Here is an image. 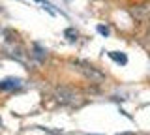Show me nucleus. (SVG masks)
I'll use <instances>...</instances> for the list:
<instances>
[{"mask_svg":"<svg viewBox=\"0 0 150 135\" xmlns=\"http://www.w3.org/2000/svg\"><path fill=\"white\" fill-rule=\"evenodd\" d=\"M73 66H75V69H77V71H81L86 79H90L92 83H100V81H103V79H105V75H103L101 71H98V69L94 68V66H90V64H86V62L75 60Z\"/></svg>","mask_w":150,"mask_h":135,"instance_id":"nucleus-1","label":"nucleus"},{"mask_svg":"<svg viewBox=\"0 0 150 135\" xmlns=\"http://www.w3.org/2000/svg\"><path fill=\"white\" fill-rule=\"evenodd\" d=\"M54 96H56V100H58L60 103H66V105H75V103H79V94L73 90V88H68V86L56 88Z\"/></svg>","mask_w":150,"mask_h":135,"instance_id":"nucleus-2","label":"nucleus"},{"mask_svg":"<svg viewBox=\"0 0 150 135\" xmlns=\"http://www.w3.org/2000/svg\"><path fill=\"white\" fill-rule=\"evenodd\" d=\"M131 13H133V17L137 21H148L150 19V4H141V6H135L133 10H131Z\"/></svg>","mask_w":150,"mask_h":135,"instance_id":"nucleus-3","label":"nucleus"},{"mask_svg":"<svg viewBox=\"0 0 150 135\" xmlns=\"http://www.w3.org/2000/svg\"><path fill=\"white\" fill-rule=\"evenodd\" d=\"M19 86H21L19 79H4V81H0V90H15Z\"/></svg>","mask_w":150,"mask_h":135,"instance_id":"nucleus-4","label":"nucleus"},{"mask_svg":"<svg viewBox=\"0 0 150 135\" xmlns=\"http://www.w3.org/2000/svg\"><path fill=\"white\" fill-rule=\"evenodd\" d=\"M109 57L115 60V62H118V64H122L124 66L126 62H128V58H126V54H122V53H116V51H111L109 53Z\"/></svg>","mask_w":150,"mask_h":135,"instance_id":"nucleus-5","label":"nucleus"},{"mask_svg":"<svg viewBox=\"0 0 150 135\" xmlns=\"http://www.w3.org/2000/svg\"><path fill=\"white\" fill-rule=\"evenodd\" d=\"M64 34H66V36H68V40H71V41H73L75 38H77V32H75L73 28H68V30H66V32H64Z\"/></svg>","mask_w":150,"mask_h":135,"instance_id":"nucleus-6","label":"nucleus"},{"mask_svg":"<svg viewBox=\"0 0 150 135\" xmlns=\"http://www.w3.org/2000/svg\"><path fill=\"white\" fill-rule=\"evenodd\" d=\"M98 32H100V34H103V36H109V28H107V26H98Z\"/></svg>","mask_w":150,"mask_h":135,"instance_id":"nucleus-7","label":"nucleus"},{"mask_svg":"<svg viewBox=\"0 0 150 135\" xmlns=\"http://www.w3.org/2000/svg\"><path fill=\"white\" fill-rule=\"evenodd\" d=\"M2 131H4V122L0 120V133H2Z\"/></svg>","mask_w":150,"mask_h":135,"instance_id":"nucleus-8","label":"nucleus"},{"mask_svg":"<svg viewBox=\"0 0 150 135\" xmlns=\"http://www.w3.org/2000/svg\"><path fill=\"white\" fill-rule=\"evenodd\" d=\"M148 40H150V32H148Z\"/></svg>","mask_w":150,"mask_h":135,"instance_id":"nucleus-9","label":"nucleus"},{"mask_svg":"<svg viewBox=\"0 0 150 135\" xmlns=\"http://www.w3.org/2000/svg\"><path fill=\"white\" fill-rule=\"evenodd\" d=\"M38 2H43V0H38Z\"/></svg>","mask_w":150,"mask_h":135,"instance_id":"nucleus-10","label":"nucleus"}]
</instances>
